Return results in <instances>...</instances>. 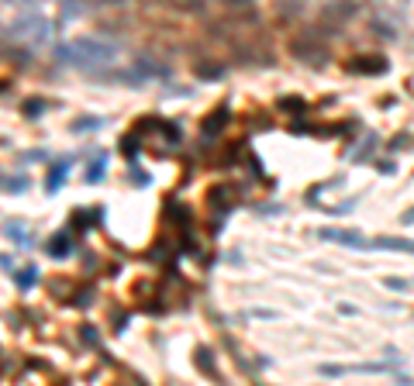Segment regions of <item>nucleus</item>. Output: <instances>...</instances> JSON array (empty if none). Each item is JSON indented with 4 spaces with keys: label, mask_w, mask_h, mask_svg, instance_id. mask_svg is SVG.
I'll return each mask as SVG.
<instances>
[{
    "label": "nucleus",
    "mask_w": 414,
    "mask_h": 386,
    "mask_svg": "<svg viewBox=\"0 0 414 386\" xmlns=\"http://www.w3.org/2000/svg\"><path fill=\"white\" fill-rule=\"evenodd\" d=\"M7 39L39 48V45H45L52 39V25H48L45 18H18V21L7 25Z\"/></svg>",
    "instance_id": "2"
},
{
    "label": "nucleus",
    "mask_w": 414,
    "mask_h": 386,
    "mask_svg": "<svg viewBox=\"0 0 414 386\" xmlns=\"http://www.w3.org/2000/svg\"><path fill=\"white\" fill-rule=\"evenodd\" d=\"M7 238L28 245V231H25V224H21V221H7Z\"/></svg>",
    "instance_id": "9"
},
{
    "label": "nucleus",
    "mask_w": 414,
    "mask_h": 386,
    "mask_svg": "<svg viewBox=\"0 0 414 386\" xmlns=\"http://www.w3.org/2000/svg\"><path fill=\"white\" fill-rule=\"evenodd\" d=\"M370 249H383V252H408L414 256V242L411 238H387V235H380V238H373Z\"/></svg>",
    "instance_id": "4"
},
{
    "label": "nucleus",
    "mask_w": 414,
    "mask_h": 386,
    "mask_svg": "<svg viewBox=\"0 0 414 386\" xmlns=\"http://www.w3.org/2000/svg\"><path fill=\"white\" fill-rule=\"evenodd\" d=\"M73 245H76V242H73V235H69V231H59V235H52V238H48V256H52V259H66L69 252H73Z\"/></svg>",
    "instance_id": "5"
},
{
    "label": "nucleus",
    "mask_w": 414,
    "mask_h": 386,
    "mask_svg": "<svg viewBox=\"0 0 414 386\" xmlns=\"http://www.w3.org/2000/svg\"><path fill=\"white\" fill-rule=\"evenodd\" d=\"M100 125H104V121H100V118H83V121H76V125H73V131H86V128H100Z\"/></svg>",
    "instance_id": "15"
},
{
    "label": "nucleus",
    "mask_w": 414,
    "mask_h": 386,
    "mask_svg": "<svg viewBox=\"0 0 414 386\" xmlns=\"http://www.w3.org/2000/svg\"><path fill=\"white\" fill-rule=\"evenodd\" d=\"M35 280H39V269H35V266H28V269L14 273V283H18L21 290H32V287H35Z\"/></svg>",
    "instance_id": "8"
},
{
    "label": "nucleus",
    "mask_w": 414,
    "mask_h": 386,
    "mask_svg": "<svg viewBox=\"0 0 414 386\" xmlns=\"http://www.w3.org/2000/svg\"><path fill=\"white\" fill-rule=\"evenodd\" d=\"M352 69H376V73H383V69H387V62H383V59H376V62H373V59H366V62H352Z\"/></svg>",
    "instance_id": "12"
},
{
    "label": "nucleus",
    "mask_w": 414,
    "mask_h": 386,
    "mask_svg": "<svg viewBox=\"0 0 414 386\" xmlns=\"http://www.w3.org/2000/svg\"><path fill=\"white\" fill-rule=\"evenodd\" d=\"M211 204H214L218 211H228V204H232V197H228V186H214V193H211Z\"/></svg>",
    "instance_id": "10"
},
{
    "label": "nucleus",
    "mask_w": 414,
    "mask_h": 386,
    "mask_svg": "<svg viewBox=\"0 0 414 386\" xmlns=\"http://www.w3.org/2000/svg\"><path fill=\"white\" fill-rule=\"evenodd\" d=\"M104 172H107V166H104V156H100V159H97V163L86 170V183H97V179H104Z\"/></svg>",
    "instance_id": "11"
},
{
    "label": "nucleus",
    "mask_w": 414,
    "mask_h": 386,
    "mask_svg": "<svg viewBox=\"0 0 414 386\" xmlns=\"http://www.w3.org/2000/svg\"><path fill=\"white\" fill-rule=\"evenodd\" d=\"M7 4H32V0H7Z\"/></svg>",
    "instance_id": "18"
},
{
    "label": "nucleus",
    "mask_w": 414,
    "mask_h": 386,
    "mask_svg": "<svg viewBox=\"0 0 414 386\" xmlns=\"http://www.w3.org/2000/svg\"><path fill=\"white\" fill-rule=\"evenodd\" d=\"M318 238L321 242H342V245H349V249H370V242L359 235V231H338V228H321L318 231Z\"/></svg>",
    "instance_id": "3"
},
{
    "label": "nucleus",
    "mask_w": 414,
    "mask_h": 386,
    "mask_svg": "<svg viewBox=\"0 0 414 386\" xmlns=\"http://www.w3.org/2000/svg\"><path fill=\"white\" fill-rule=\"evenodd\" d=\"M59 62L80 69V73H93V76H107L118 62H121V48L107 39H93V35H83L73 42L59 45Z\"/></svg>",
    "instance_id": "1"
},
{
    "label": "nucleus",
    "mask_w": 414,
    "mask_h": 386,
    "mask_svg": "<svg viewBox=\"0 0 414 386\" xmlns=\"http://www.w3.org/2000/svg\"><path fill=\"white\" fill-rule=\"evenodd\" d=\"M4 186H7V193H21L25 190V176H7Z\"/></svg>",
    "instance_id": "14"
},
{
    "label": "nucleus",
    "mask_w": 414,
    "mask_h": 386,
    "mask_svg": "<svg viewBox=\"0 0 414 386\" xmlns=\"http://www.w3.org/2000/svg\"><path fill=\"white\" fill-rule=\"evenodd\" d=\"M225 121H228V107H218V111L204 121V138H214L218 131L225 128Z\"/></svg>",
    "instance_id": "6"
},
{
    "label": "nucleus",
    "mask_w": 414,
    "mask_h": 386,
    "mask_svg": "<svg viewBox=\"0 0 414 386\" xmlns=\"http://www.w3.org/2000/svg\"><path fill=\"white\" fill-rule=\"evenodd\" d=\"M225 7H235V11H246V14H252L255 11V0H221Z\"/></svg>",
    "instance_id": "13"
},
{
    "label": "nucleus",
    "mask_w": 414,
    "mask_h": 386,
    "mask_svg": "<svg viewBox=\"0 0 414 386\" xmlns=\"http://www.w3.org/2000/svg\"><path fill=\"white\" fill-rule=\"evenodd\" d=\"M97 4H118V0H97Z\"/></svg>",
    "instance_id": "19"
},
{
    "label": "nucleus",
    "mask_w": 414,
    "mask_h": 386,
    "mask_svg": "<svg viewBox=\"0 0 414 386\" xmlns=\"http://www.w3.org/2000/svg\"><path fill=\"white\" fill-rule=\"evenodd\" d=\"M401 221H404V224H414V207H411V211H404V217H401Z\"/></svg>",
    "instance_id": "17"
},
{
    "label": "nucleus",
    "mask_w": 414,
    "mask_h": 386,
    "mask_svg": "<svg viewBox=\"0 0 414 386\" xmlns=\"http://www.w3.org/2000/svg\"><path fill=\"white\" fill-rule=\"evenodd\" d=\"M66 176H69V163H55V166H52V172H48V179H45V190H48V193H55V190L62 186V179H66Z\"/></svg>",
    "instance_id": "7"
},
{
    "label": "nucleus",
    "mask_w": 414,
    "mask_h": 386,
    "mask_svg": "<svg viewBox=\"0 0 414 386\" xmlns=\"http://www.w3.org/2000/svg\"><path fill=\"white\" fill-rule=\"evenodd\" d=\"M41 111H45V104H41V100H28V107H25V114H28V118H39Z\"/></svg>",
    "instance_id": "16"
}]
</instances>
